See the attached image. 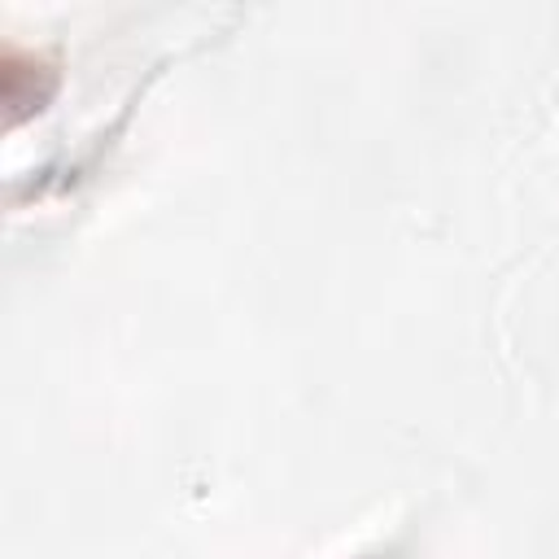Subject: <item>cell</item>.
I'll use <instances>...</instances> for the list:
<instances>
[{
    "instance_id": "cell-1",
    "label": "cell",
    "mask_w": 559,
    "mask_h": 559,
    "mask_svg": "<svg viewBox=\"0 0 559 559\" xmlns=\"http://www.w3.org/2000/svg\"><path fill=\"white\" fill-rule=\"evenodd\" d=\"M48 87H52L48 61L22 57L17 48L4 52V100H9V114L13 118H22L26 109H39V100L48 96Z\"/></svg>"
}]
</instances>
